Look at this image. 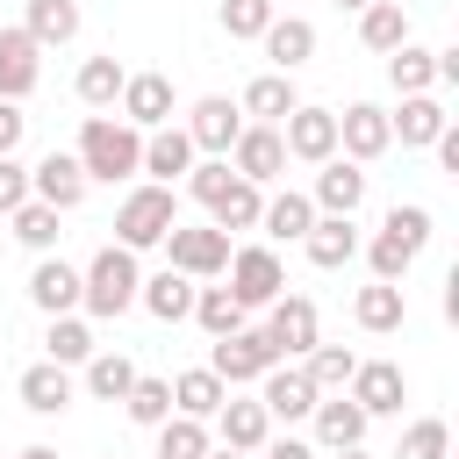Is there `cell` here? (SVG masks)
I'll list each match as a JSON object with an SVG mask.
<instances>
[{
	"label": "cell",
	"mask_w": 459,
	"mask_h": 459,
	"mask_svg": "<svg viewBox=\"0 0 459 459\" xmlns=\"http://www.w3.org/2000/svg\"><path fill=\"white\" fill-rule=\"evenodd\" d=\"M151 459H158V452H151Z\"/></svg>",
	"instance_id": "cell-57"
},
{
	"label": "cell",
	"mask_w": 459,
	"mask_h": 459,
	"mask_svg": "<svg viewBox=\"0 0 459 459\" xmlns=\"http://www.w3.org/2000/svg\"><path fill=\"white\" fill-rule=\"evenodd\" d=\"M359 251H366L373 280H387V287H402V280H409V265H416V251H402L387 230H373V244H359Z\"/></svg>",
	"instance_id": "cell-46"
},
{
	"label": "cell",
	"mask_w": 459,
	"mask_h": 459,
	"mask_svg": "<svg viewBox=\"0 0 459 459\" xmlns=\"http://www.w3.org/2000/svg\"><path fill=\"white\" fill-rule=\"evenodd\" d=\"M230 402V387L208 373V366H186L172 380V416H194V423H215V409Z\"/></svg>",
	"instance_id": "cell-32"
},
{
	"label": "cell",
	"mask_w": 459,
	"mask_h": 459,
	"mask_svg": "<svg viewBox=\"0 0 459 459\" xmlns=\"http://www.w3.org/2000/svg\"><path fill=\"white\" fill-rule=\"evenodd\" d=\"M430 57H437V86H452V79H459V50L445 43V50H430Z\"/></svg>",
	"instance_id": "cell-52"
},
{
	"label": "cell",
	"mask_w": 459,
	"mask_h": 459,
	"mask_svg": "<svg viewBox=\"0 0 459 459\" xmlns=\"http://www.w3.org/2000/svg\"><path fill=\"white\" fill-rule=\"evenodd\" d=\"M215 437H222V452H244V459H251V452L273 437V416L258 409V394H237V387H230V402L215 409Z\"/></svg>",
	"instance_id": "cell-18"
},
{
	"label": "cell",
	"mask_w": 459,
	"mask_h": 459,
	"mask_svg": "<svg viewBox=\"0 0 459 459\" xmlns=\"http://www.w3.org/2000/svg\"><path fill=\"white\" fill-rule=\"evenodd\" d=\"M323 459H373V452H366V445H351V452H323Z\"/></svg>",
	"instance_id": "cell-54"
},
{
	"label": "cell",
	"mask_w": 459,
	"mask_h": 459,
	"mask_svg": "<svg viewBox=\"0 0 459 459\" xmlns=\"http://www.w3.org/2000/svg\"><path fill=\"white\" fill-rule=\"evenodd\" d=\"M380 230H387L402 251H416V258H423V244H430V208H423V201H394Z\"/></svg>",
	"instance_id": "cell-45"
},
{
	"label": "cell",
	"mask_w": 459,
	"mask_h": 459,
	"mask_svg": "<svg viewBox=\"0 0 459 459\" xmlns=\"http://www.w3.org/2000/svg\"><path fill=\"white\" fill-rule=\"evenodd\" d=\"M208 459H244V452H208Z\"/></svg>",
	"instance_id": "cell-56"
},
{
	"label": "cell",
	"mask_w": 459,
	"mask_h": 459,
	"mask_svg": "<svg viewBox=\"0 0 459 459\" xmlns=\"http://www.w3.org/2000/svg\"><path fill=\"white\" fill-rule=\"evenodd\" d=\"M136 287H143L136 251L100 244V251L79 265V316H86V323H115V316H129V308H136Z\"/></svg>",
	"instance_id": "cell-1"
},
{
	"label": "cell",
	"mask_w": 459,
	"mask_h": 459,
	"mask_svg": "<svg viewBox=\"0 0 459 459\" xmlns=\"http://www.w3.org/2000/svg\"><path fill=\"white\" fill-rule=\"evenodd\" d=\"M14 394H22V409H29V416H65V409H72V394H79V380H72L65 366L36 359V366H22Z\"/></svg>",
	"instance_id": "cell-21"
},
{
	"label": "cell",
	"mask_w": 459,
	"mask_h": 459,
	"mask_svg": "<svg viewBox=\"0 0 459 459\" xmlns=\"http://www.w3.org/2000/svg\"><path fill=\"white\" fill-rule=\"evenodd\" d=\"M237 108H244L251 122H265V129H280V122H287L294 108H301V93H294V79H287V72H258V79L244 86V100H237Z\"/></svg>",
	"instance_id": "cell-26"
},
{
	"label": "cell",
	"mask_w": 459,
	"mask_h": 459,
	"mask_svg": "<svg viewBox=\"0 0 459 459\" xmlns=\"http://www.w3.org/2000/svg\"><path fill=\"white\" fill-rule=\"evenodd\" d=\"M330 7H344V14H359V7H373V0H330Z\"/></svg>",
	"instance_id": "cell-55"
},
{
	"label": "cell",
	"mask_w": 459,
	"mask_h": 459,
	"mask_svg": "<svg viewBox=\"0 0 459 459\" xmlns=\"http://www.w3.org/2000/svg\"><path fill=\"white\" fill-rule=\"evenodd\" d=\"M359 43H366L373 57L402 50V43H409V7H402V0H373V7H359Z\"/></svg>",
	"instance_id": "cell-33"
},
{
	"label": "cell",
	"mask_w": 459,
	"mask_h": 459,
	"mask_svg": "<svg viewBox=\"0 0 459 459\" xmlns=\"http://www.w3.org/2000/svg\"><path fill=\"white\" fill-rule=\"evenodd\" d=\"M29 201L72 215V208L86 201V172H79V158H72V151H43V158L29 165Z\"/></svg>",
	"instance_id": "cell-10"
},
{
	"label": "cell",
	"mask_w": 459,
	"mask_h": 459,
	"mask_svg": "<svg viewBox=\"0 0 459 459\" xmlns=\"http://www.w3.org/2000/svg\"><path fill=\"white\" fill-rule=\"evenodd\" d=\"M22 36H29L36 50L72 43V36H79V0H29V7H22Z\"/></svg>",
	"instance_id": "cell-28"
},
{
	"label": "cell",
	"mask_w": 459,
	"mask_h": 459,
	"mask_svg": "<svg viewBox=\"0 0 459 459\" xmlns=\"http://www.w3.org/2000/svg\"><path fill=\"white\" fill-rule=\"evenodd\" d=\"M387 86H394L402 100H409V93H430V86H437V57L409 36L402 50H387Z\"/></svg>",
	"instance_id": "cell-36"
},
{
	"label": "cell",
	"mask_w": 459,
	"mask_h": 459,
	"mask_svg": "<svg viewBox=\"0 0 459 459\" xmlns=\"http://www.w3.org/2000/svg\"><path fill=\"white\" fill-rule=\"evenodd\" d=\"M79 387H86L93 402H122V394L136 387V359H129V351H108V344H100V351H93V359L79 366Z\"/></svg>",
	"instance_id": "cell-31"
},
{
	"label": "cell",
	"mask_w": 459,
	"mask_h": 459,
	"mask_svg": "<svg viewBox=\"0 0 459 459\" xmlns=\"http://www.w3.org/2000/svg\"><path fill=\"white\" fill-rule=\"evenodd\" d=\"M79 172H86V186L100 179V186H115V179H136L143 172V136L122 122V115H86V129H79Z\"/></svg>",
	"instance_id": "cell-2"
},
{
	"label": "cell",
	"mask_w": 459,
	"mask_h": 459,
	"mask_svg": "<svg viewBox=\"0 0 459 459\" xmlns=\"http://www.w3.org/2000/svg\"><path fill=\"white\" fill-rule=\"evenodd\" d=\"M93 351H100V344H93V323H86V316H50V330H43V359H50V366L72 373V366H86Z\"/></svg>",
	"instance_id": "cell-34"
},
{
	"label": "cell",
	"mask_w": 459,
	"mask_h": 459,
	"mask_svg": "<svg viewBox=\"0 0 459 459\" xmlns=\"http://www.w3.org/2000/svg\"><path fill=\"white\" fill-rule=\"evenodd\" d=\"M165 251H172V273H186V280H215L230 265V237L215 222H172Z\"/></svg>",
	"instance_id": "cell-7"
},
{
	"label": "cell",
	"mask_w": 459,
	"mask_h": 459,
	"mask_svg": "<svg viewBox=\"0 0 459 459\" xmlns=\"http://www.w3.org/2000/svg\"><path fill=\"white\" fill-rule=\"evenodd\" d=\"M308 201H316V215H359V201H366V165H351V158H323Z\"/></svg>",
	"instance_id": "cell-16"
},
{
	"label": "cell",
	"mask_w": 459,
	"mask_h": 459,
	"mask_svg": "<svg viewBox=\"0 0 459 459\" xmlns=\"http://www.w3.org/2000/svg\"><path fill=\"white\" fill-rule=\"evenodd\" d=\"M230 179H237V172H230V158H194V172H186V194H194L201 208H215V201L230 194Z\"/></svg>",
	"instance_id": "cell-47"
},
{
	"label": "cell",
	"mask_w": 459,
	"mask_h": 459,
	"mask_svg": "<svg viewBox=\"0 0 459 459\" xmlns=\"http://www.w3.org/2000/svg\"><path fill=\"white\" fill-rule=\"evenodd\" d=\"M186 143H194V158H230V143L244 136V108L237 100H222V93H201L194 108H186Z\"/></svg>",
	"instance_id": "cell-6"
},
{
	"label": "cell",
	"mask_w": 459,
	"mask_h": 459,
	"mask_svg": "<svg viewBox=\"0 0 459 459\" xmlns=\"http://www.w3.org/2000/svg\"><path fill=\"white\" fill-rule=\"evenodd\" d=\"M430 151H437V165H445V172H459V129H452V122H445V136H437Z\"/></svg>",
	"instance_id": "cell-51"
},
{
	"label": "cell",
	"mask_w": 459,
	"mask_h": 459,
	"mask_svg": "<svg viewBox=\"0 0 459 459\" xmlns=\"http://www.w3.org/2000/svg\"><path fill=\"white\" fill-rule=\"evenodd\" d=\"M359 222L351 215H316L308 222V237H301V251H308V265H323V273H337V265H351L359 258Z\"/></svg>",
	"instance_id": "cell-22"
},
{
	"label": "cell",
	"mask_w": 459,
	"mask_h": 459,
	"mask_svg": "<svg viewBox=\"0 0 459 459\" xmlns=\"http://www.w3.org/2000/svg\"><path fill=\"white\" fill-rule=\"evenodd\" d=\"M445 122H452V115H445V100H437V93H409V100L387 115V136H394L402 151H430V143L445 136Z\"/></svg>",
	"instance_id": "cell-20"
},
{
	"label": "cell",
	"mask_w": 459,
	"mask_h": 459,
	"mask_svg": "<svg viewBox=\"0 0 459 459\" xmlns=\"http://www.w3.org/2000/svg\"><path fill=\"white\" fill-rule=\"evenodd\" d=\"M122 416H129L136 430H158V423L172 416V380H158V373H136V387L122 394Z\"/></svg>",
	"instance_id": "cell-38"
},
{
	"label": "cell",
	"mask_w": 459,
	"mask_h": 459,
	"mask_svg": "<svg viewBox=\"0 0 459 459\" xmlns=\"http://www.w3.org/2000/svg\"><path fill=\"white\" fill-rule=\"evenodd\" d=\"M29 201V165L22 158H0V215H14Z\"/></svg>",
	"instance_id": "cell-48"
},
{
	"label": "cell",
	"mask_w": 459,
	"mask_h": 459,
	"mask_svg": "<svg viewBox=\"0 0 459 459\" xmlns=\"http://www.w3.org/2000/svg\"><path fill=\"white\" fill-rule=\"evenodd\" d=\"M402 316H409V294H402V287H387V280H373V287H359V294H351V323H359V330H373V337L402 330Z\"/></svg>",
	"instance_id": "cell-30"
},
{
	"label": "cell",
	"mask_w": 459,
	"mask_h": 459,
	"mask_svg": "<svg viewBox=\"0 0 459 459\" xmlns=\"http://www.w3.org/2000/svg\"><path fill=\"white\" fill-rule=\"evenodd\" d=\"M316 402H323V394H316V380H308V373H301L294 359H280V366H273V373L258 380V409H265L273 423H301V416H308Z\"/></svg>",
	"instance_id": "cell-15"
},
{
	"label": "cell",
	"mask_w": 459,
	"mask_h": 459,
	"mask_svg": "<svg viewBox=\"0 0 459 459\" xmlns=\"http://www.w3.org/2000/svg\"><path fill=\"white\" fill-rule=\"evenodd\" d=\"M273 14H280L273 0H222V36L230 43H258L273 29Z\"/></svg>",
	"instance_id": "cell-44"
},
{
	"label": "cell",
	"mask_w": 459,
	"mask_h": 459,
	"mask_svg": "<svg viewBox=\"0 0 459 459\" xmlns=\"http://www.w3.org/2000/svg\"><path fill=\"white\" fill-rule=\"evenodd\" d=\"M265 43V57H273V72H301L308 57H316V22H301V14H273V29L258 36Z\"/></svg>",
	"instance_id": "cell-24"
},
{
	"label": "cell",
	"mask_w": 459,
	"mask_h": 459,
	"mask_svg": "<svg viewBox=\"0 0 459 459\" xmlns=\"http://www.w3.org/2000/svg\"><path fill=\"white\" fill-rule=\"evenodd\" d=\"M172 108H179V100H172V79H165V72H129V79H122V100H115V115H122L136 136L165 129V122H172Z\"/></svg>",
	"instance_id": "cell-9"
},
{
	"label": "cell",
	"mask_w": 459,
	"mask_h": 459,
	"mask_svg": "<svg viewBox=\"0 0 459 459\" xmlns=\"http://www.w3.org/2000/svg\"><path fill=\"white\" fill-rule=\"evenodd\" d=\"M194 287H201V280H186V273L165 265V273H151V280L136 287V308H151L158 323H186V316H194Z\"/></svg>",
	"instance_id": "cell-27"
},
{
	"label": "cell",
	"mask_w": 459,
	"mask_h": 459,
	"mask_svg": "<svg viewBox=\"0 0 459 459\" xmlns=\"http://www.w3.org/2000/svg\"><path fill=\"white\" fill-rule=\"evenodd\" d=\"M179 222V201H172V186H129L122 194V208H115V244L122 251H151V244H165V230Z\"/></svg>",
	"instance_id": "cell-3"
},
{
	"label": "cell",
	"mask_w": 459,
	"mask_h": 459,
	"mask_svg": "<svg viewBox=\"0 0 459 459\" xmlns=\"http://www.w3.org/2000/svg\"><path fill=\"white\" fill-rule=\"evenodd\" d=\"M308 222H316V201H308V194H294V186L265 194V215H258V230H265L273 244H301V237H308Z\"/></svg>",
	"instance_id": "cell-29"
},
{
	"label": "cell",
	"mask_w": 459,
	"mask_h": 459,
	"mask_svg": "<svg viewBox=\"0 0 459 459\" xmlns=\"http://www.w3.org/2000/svg\"><path fill=\"white\" fill-rule=\"evenodd\" d=\"M258 215H265V186H251V179H230V194L208 208V222L230 237V230H258Z\"/></svg>",
	"instance_id": "cell-37"
},
{
	"label": "cell",
	"mask_w": 459,
	"mask_h": 459,
	"mask_svg": "<svg viewBox=\"0 0 459 459\" xmlns=\"http://www.w3.org/2000/svg\"><path fill=\"white\" fill-rule=\"evenodd\" d=\"M194 323L208 337H230V330H244V308H237L230 287H194Z\"/></svg>",
	"instance_id": "cell-41"
},
{
	"label": "cell",
	"mask_w": 459,
	"mask_h": 459,
	"mask_svg": "<svg viewBox=\"0 0 459 459\" xmlns=\"http://www.w3.org/2000/svg\"><path fill=\"white\" fill-rule=\"evenodd\" d=\"M387 143H394V136H387V108H380V100H351V108L337 115V158L373 165Z\"/></svg>",
	"instance_id": "cell-12"
},
{
	"label": "cell",
	"mask_w": 459,
	"mask_h": 459,
	"mask_svg": "<svg viewBox=\"0 0 459 459\" xmlns=\"http://www.w3.org/2000/svg\"><path fill=\"white\" fill-rule=\"evenodd\" d=\"M344 394H351L366 416H402V402H409V373H402L394 359H359V373L344 380Z\"/></svg>",
	"instance_id": "cell-11"
},
{
	"label": "cell",
	"mask_w": 459,
	"mask_h": 459,
	"mask_svg": "<svg viewBox=\"0 0 459 459\" xmlns=\"http://www.w3.org/2000/svg\"><path fill=\"white\" fill-rule=\"evenodd\" d=\"M258 330H265V344H273L280 359H308V351L323 344V323H316V301H308V294H280Z\"/></svg>",
	"instance_id": "cell-8"
},
{
	"label": "cell",
	"mask_w": 459,
	"mask_h": 459,
	"mask_svg": "<svg viewBox=\"0 0 459 459\" xmlns=\"http://www.w3.org/2000/svg\"><path fill=\"white\" fill-rule=\"evenodd\" d=\"M22 136H29L22 100H0V158H14V151H22Z\"/></svg>",
	"instance_id": "cell-49"
},
{
	"label": "cell",
	"mask_w": 459,
	"mask_h": 459,
	"mask_svg": "<svg viewBox=\"0 0 459 459\" xmlns=\"http://www.w3.org/2000/svg\"><path fill=\"white\" fill-rule=\"evenodd\" d=\"M29 308H43V316H79V265H65L57 251L50 258H36L29 265Z\"/></svg>",
	"instance_id": "cell-17"
},
{
	"label": "cell",
	"mask_w": 459,
	"mask_h": 459,
	"mask_svg": "<svg viewBox=\"0 0 459 459\" xmlns=\"http://www.w3.org/2000/svg\"><path fill=\"white\" fill-rule=\"evenodd\" d=\"M394 459H452V423L445 416H416L394 445Z\"/></svg>",
	"instance_id": "cell-42"
},
{
	"label": "cell",
	"mask_w": 459,
	"mask_h": 459,
	"mask_svg": "<svg viewBox=\"0 0 459 459\" xmlns=\"http://www.w3.org/2000/svg\"><path fill=\"white\" fill-rule=\"evenodd\" d=\"M280 366V351L265 344V330H230V337H215V351H208V373L222 380V387H258L265 373Z\"/></svg>",
	"instance_id": "cell-5"
},
{
	"label": "cell",
	"mask_w": 459,
	"mask_h": 459,
	"mask_svg": "<svg viewBox=\"0 0 459 459\" xmlns=\"http://www.w3.org/2000/svg\"><path fill=\"white\" fill-rule=\"evenodd\" d=\"M308 423H316V452H351V445H366V409L351 402V394H323L316 409H308Z\"/></svg>",
	"instance_id": "cell-19"
},
{
	"label": "cell",
	"mask_w": 459,
	"mask_h": 459,
	"mask_svg": "<svg viewBox=\"0 0 459 459\" xmlns=\"http://www.w3.org/2000/svg\"><path fill=\"white\" fill-rule=\"evenodd\" d=\"M122 79H129V72H122V57L108 50V57H86V65H79V79H72V93H79V100H86L93 115H108V108L122 100Z\"/></svg>",
	"instance_id": "cell-35"
},
{
	"label": "cell",
	"mask_w": 459,
	"mask_h": 459,
	"mask_svg": "<svg viewBox=\"0 0 459 459\" xmlns=\"http://www.w3.org/2000/svg\"><path fill=\"white\" fill-rule=\"evenodd\" d=\"M280 143H287V158H301V165H323V158H337V108H294L287 122H280Z\"/></svg>",
	"instance_id": "cell-13"
},
{
	"label": "cell",
	"mask_w": 459,
	"mask_h": 459,
	"mask_svg": "<svg viewBox=\"0 0 459 459\" xmlns=\"http://www.w3.org/2000/svg\"><path fill=\"white\" fill-rule=\"evenodd\" d=\"M215 452V430L194 423V416H165L158 423V459H208Z\"/></svg>",
	"instance_id": "cell-40"
},
{
	"label": "cell",
	"mask_w": 459,
	"mask_h": 459,
	"mask_svg": "<svg viewBox=\"0 0 459 459\" xmlns=\"http://www.w3.org/2000/svg\"><path fill=\"white\" fill-rule=\"evenodd\" d=\"M14 459H57V445H22Z\"/></svg>",
	"instance_id": "cell-53"
},
{
	"label": "cell",
	"mask_w": 459,
	"mask_h": 459,
	"mask_svg": "<svg viewBox=\"0 0 459 459\" xmlns=\"http://www.w3.org/2000/svg\"><path fill=\"white\" fill-rule=\"evenodd\" d=\"M301 373L316 380V394H344V380L359 373V351H351V344H316V351L301 359Z\"/></svg>",
	"instance_id": "cell-39"
},
{
	"label": "cell",
	"mask_w": 459,
	"mask_h": 459,
	"mask_svg": "<svg viewBox=\"0 0 459 459\" xmlns=\"http://www.w3.org/2000/svg\"><path fill=\"white\" fill-rule=\"evenodd\" d=\"M230 294H237V308L251 316V308H273L280 294H287V265H280V251L273 244H230Z\"/></svg>",
	"instance_id": "cell-4"
},
{
	"label": "cell",
	"mask_w": 459,
	"mask_h": 459,
	"mask_svg": "<svg viewBox=\"0 0 459 459\" xmlns=\"http://www.w3.org/2000/svg\"><path fill=\"white\" fill-rule=\"evenodd\" d=\"M43 79V50L22 29H0V100H29Z\"/></svg>",
	"instance_id": "cell-23"
},
{
	"label": "cell",
	"mask_w": 459,
	"mask_h": 459,
	"mask_svg": "<svg viewBox=\"0 0 459 459\" xmlns=\"http://www.w3.org/2000/svg\"><path fill=\"white\" fill-rule=\"evenodd\" d=\"M7 222H14V237H22L36 258H50V251H57V208H43V201H22Z\"/></svg>",
	"instance_id": "cell-43"
},
{
	"label": "cell",
	"mask_w": 459,
	"mask_h": 459,
	"mask_svg": "<svg viewBox=\"0 0 459 459\" xmlns=\"http://www.w3.org/2000/svg\"><path fill=\"white\" fill-rule=\"evenodd\" d=\"M143 172H151V186H172V179H186V172H194V143H186V129H179V122H165V129H151V136H143Z\"/></svg>",
	"instance_id": "cell-25"
},
{
	"label": "cell",
	"mask_w": 459,
	"mask_h": 459,
	"mask_svg": "<svg viewBox=\"0 0 459 459\" xmlns=\"http://www.w3.org/2000/svg\"><path fill=\"white\" fill-rule=\"evenodd\" d=\"M230 172H237V179H251V186H273V179L287 172V143H280V129L244 122V136L230 143Z\"/></svg>",
	"instance_id": "cell-14"
},
{
	"label": "cell",
	"mask_w": 459,
	"mask_h": 459,
	"mask_svg": "<svg viewBox=\"0 0 459 459\" xmlns=\"http://www.w3.org/2000/svg\"><path fill=\"white\" fill-rule=\"evenodd\" d=\"M258 452H265V459H323V452H316L308 437H265Z\"/></svg>",
	"instance_id": "cell-50"
}]
</instances>
